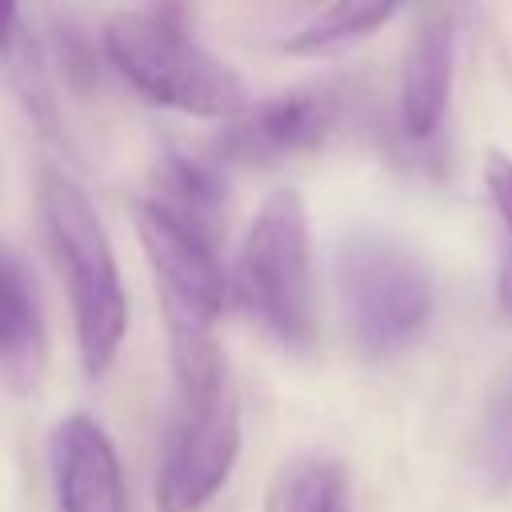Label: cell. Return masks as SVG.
I'll return each mask as SVG.
<instances>
[{"label":"cell","mask_w":512,"mask_h":512,"mask_svg":"<svg viewBox=\"0 0 512 512\" xmlns=\"http://www.w3.org/2000/svg\"><path fill=\"white\" fill-rule=\"evenodd\" d=\"M40 208H44V228H48L56 268L68 288L80 364L88 376H100L116 360L128 332V296L120 284L112 240L88 192L64 172L44 176Z\"/></svg>","instance_id":"cell-1"},{"label":"cell","mask_w":512,"mask_h":512,"mask_svg":"<svg viewBox=\"0 0 512 512\" xmlns=\"http://www.w3.org/2000/svg\"><path fill=\"white\" fill-rule=\"evenodd\" d=\"M100 48L108 64L160 108L232 120L248 104L244 80L188 36L176 8L116 12L100 32Z\"/></svg>","instance_id":"cell-2"},{"label":"cell","mask_w":512,"mask_h":512,"mask_svg":"<svg viewBox=\"0 0 512 512\" xmlns=\"http://www.w3.org/2000/svg\"><path fill=\"white\" fill-rule=\"evenodd\" d=\"M236 292L280 344L308 348L316 340L312 232L296 188H276L252 216L240 240Z\"/></svg>","instance_id":"cell-3"},{"label":"cell","mask_w":512,"mask_h":512,"mask_svg":"<svg viewBox=\"0 0 512 512\" xmlns=\"http://www.w3.org/2000/svg\"><path fill=\"white\" fill-rule=\"evenodd\" d=\"M336 296L356 348L372 360L400 352L428 324L436 284L424 260L384 232H356L336 256Z\"/></svg>","instance_id":"cell-4"},{"label":"cell","mask_w":512,"mask_h":512,"mask_svg":"<svg viewBox=\"0 0 512 512\" xmlns=\"http://www.w3.org/2000/svg\"><path fill=\"white\" fill-rule=\"evenodd\" d=\"M176 416L164 444V468L156 484V508L160 512H196L204 508L220 484L228 480L236 452H240V408L228 388L204 384V388H176Z\"/></svg>","instance_id":"cell-5"},{"label":"cell","mask_w":512,"mask_h":512,"mask_svg":"<svg viewBox=\"0 0 512 512\" xmlns=\"http://www.w3.org/2000/svg\"><path fill=\"white\" fill-rule=\"evenodd\" d=\"M132 224L156 272L160 304L212 324L228 300V276L216 256V240L148 196L132 200Z\"/></svg>","instance_id":"cell-6"},{"label":"cell","mask_w":512,"mask_h":512,"mask_svg":"<svg viewBox=\"0 0 512 512\" xmlns=\"http://www.w3.org/2000/svg\"><path fill=\"white\" fill-rule=\"evenodd\" d=\"M340 120V96L332 88H292L268 100L244 104L224 136L220 152L244 164H276L284 156H300L320 148Z\"/></svg>","instance_id":"cell-7"},{"label":"cell","mask_w":512,"mask_h":512,"mask_svg":"<svg viewBox=\"0 0 512 512\" xmlns=\"http://www.w3.org/2000/svg\"><path fill=\"white\" fill-rule=\"evenodd\" d=\"M52 484L60 512H128V488L112 436L84 412L52 428Z\"/></svg>","instance_id":"cell-8"},{"label":"cell","mask_w":512,"mask_h":512,"mask_svg":"<svg viewBox=\"0 0 512 512\" xmlns=\"http://www.w3.org/2000/svg\"><path fill=\"white\" fill-rule=\"evenodd\" d=\"M452 76H456V20L448 12H432L416 24L400 68V128L412 140H428L440 132L452 100Z\"/></svg>","instance_id":"cell-9"},{"label":"cell","mask_w":512,"mask_h":512,"mask_svg":"<svg viewBox=\"0 0 512 512\" xmlns=\"http://www.w3.org/2000/svg\"><path fill=\"white\" fill-rule=\"evenodd\" d=\"M152 180H156V204H164L168 212H176L180 220H188L192 228H200L204 236L216 240L212 224L224 208V172L220 164L212 160H200L192 152H180V148H168L156 156V168H152Z\"/></svg>","instance_id":"cell-10"},{"label":"cell","mask_w":512,"mask_h":512,"mask_svg":"<svg viewBox=\"0 0 512 512\" xmlns=\"http://www.w3.org/2000/svg\"><path fill=\"white\" fill-rule=\"evenodd\" d=\"M264 512H348V476L340 460L300 456L268 488Z\"/></svg>","instance_id":"cell-11"},{"label":"cell","mask_w":512,"mask_h":512,"mask_svg":"<svg viewBox=\"0 0 512 512\" xmlns=\"http://www.w3.org/2000/svg\"><path fill=\"white\" fill-rule=\"evenodd\" d=\"M396 4L400 0H332L324 12H316L308 24H300L284 40V52H292V56H320V52L344 48V44L376 32L392 16Z\"/></svg>","instance_id":"cell-12"},{"label":"cell","mask_w":512,"mask_h":512,"mask_svg":"<svg viewBox=\"0 0 512 512\" xmlns=\"http://www.w3.org/2000/svg\"><path fill=\"white\" fill-rule=\"evenodd\" d=\"M476 472H480L488 492L512 488V368L504 372V380L496 384V392L480 416Z\"/></svg>","instance_id":"cell-13"},{"label":"cell","mask_w":512,"mask_h":512,"mask_svg":"<svg viewBox=\"0 0 512 512\" xmlns=\"http://www.w3.org/2000/svg\"><path fill=\"white\" fill-rule=\"evenodd\" d=\"M484 188H488V200H492V208L500 216V228H504V260H500V276H496V304L512 320V156H504L496 148L484 156Z\"/></svg>","instance_id":"cell-14"},{"label":"cell","mask_w":512,"mask_h":512,"mask_svg":"<svg viewBox=\"0 0 512 512\" xmlns=\"http://www.w3.org/2000/svg\"><path fill=\"white\" fill-rule=\"evenodd\" d=\"M16 16H20V0H0V48H8V44H12Z\"/></svg>","instance_id":"cell-15"}]
</instances>
